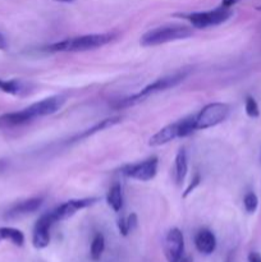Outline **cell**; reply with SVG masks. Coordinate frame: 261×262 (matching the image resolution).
Returning <instances> with one entry per match:
<instances>
[{
  "label": "cell",
  "mask_w": 261,
  "mask_h": 262,
  "mask_svg": "<svg viewBox=\"0 0 261 262\" xmlns=\"http://www.w3.org/2000/svg\"><path fill=\"white\" fill-rule=\"evenodd\" d=\"M55 224L53 216H51L50 211L46 214L41 215L38 220L36 222L35 227H33L32 233V243L33 247L38 248H46L50 243V228Z\"/></svg>",
  "instance_id": "8fae6325"
},
{
  "label": "cell",
  "mask_w": 261,
  "mask_h": 262,
  "mask_svg": "<svg viewBox=\"0 0 261 262\" xmlns=\"http://www.w3.org/2000/svg\"><path fill=\"white\" fill-rule=\"evenodd\" d=\"M54 2H56V3H72V2H74V0H54Z\"/></svg>",
  "instance_id": "f1b7e54d"
},
{
  "label": "cell",
  "mask_w": 261,
  "mask_h": 262,
  "mask_svg": "<svg viewBox=\"0 0 261 262\" xmlns=\"http://www.w3.org/2000/svg\"><path fill=\"white\" fill-rule=\"evenodd\" d=\"M64 102H66V97L63 95H55V96H50L44 100H40V101L25 107V110L27 112L31 120H33L36 118L55 114V113H58L63 107Z\"/></svg>",
  "instance_id": "ba28073f"
},
{
  "label": "cell",
  "mask_w": 261,
  "mask_h": 262,
  "mask_svg": "<svg viewBox=\"0 0 261 262\" xmlns=\"http://www.w3.org/2000/svg\"><path fill=\"white\" fill-rule=\"evenodd\" d=\"M186 77H187L186 72H178V73H174V74H170V76L159 78L156 79V81H154L153 83L143 87V89L141 90L140 92H137V94L130 95V96L124 97V99L117 100L115 102H113L112 106L114 107V109H125V107L135 106V105L145 101L147 97L153 96V95L159 94V92L161 91H165V90L171 89V87H176L177 84L181 83Z\"/></svg>",
  "instance_id": "7a4b0ae2"
},
{
  "label": "cell",
  "mask_w": 261,
  "mask_h": 262,
  "mask_svg": "<svg viewBox=\"0 0 261 262\" xmlns=\"http://www.w3.org/2000/svg\"><path fill=\"white\" fill-rule=\"evenodd\" d=\"M44 204L42 197H32V199L25 200L22 202H18L14 206L10 207L7 212H5V219L7 220H14L19 219V217L30 215L32 212L37 211Z\"/></svg>",
  "instance_id": "7c38bea8"
},
{
  "label": "cell",
  "mask_w": 261,
  "mask_h": 262,
  "mask_svg": "<svg viewBox=\"0 0 261 262\" xmlns=\"http://www.w3.org/2000/svg\"><path fill=\"white\" fill-rule=\"evenodd\" d=\"M193 35L192 28L187 26H163L147 31L141 37L142 46H158L163 43L173 42V41L184 40Z\"/></svg>",
  "instance_id": "277c9868"
},
{
  "label": "cell",
  "mask_w": 261,
  "mask_h": 262,
  "mask_svg": "<svg viewBox=\"0 0 261 262\" xmlns=\"http://www.w3.org/2000/svg\"><path fill=\"white\" fill-rule=\"evenodd\" d=\"M188 171V159H187V151L184 147H181L176 155V163H174V179L177 184L181 186Z\"/></svg>",
  "instance_id": "9a60e30c"
},
{
  "label": "cell",
  "mask_w": 261,
  "mask_h": 262,
  "mask_svg": "<svg viewBox=\"0 0 261 262\" xmlns=\"http://www.w3.org/2000/svg\"><path fill=\"white\" fill-rule=\"evenodd\" d=\"M179 262H193V260H192L191 256H186V257H182Z\"/></svg>",
  "instance_id": "83f0119b"
},
{
  "label": "cell",
  "mask_w": 261,
  "mask_h": 262,
  "mask_svg": "<svg viewBox=\"0 0 261 262\" xmlns=\"http://www.w3.org/2000/svg\"><path fill=\"white\" fill-rule=\"evenodd\" d=\"M123 189L119 183H114L109 188L106 194V202L115 212H119L123 209Z\"/></svg>",
  "instance_id": "e0dca14e"
},
{
  "label": "cell",
  "mask_w": 261,
  "mask_h": 262,
  "mask_svg": "<svg viewBox=\"0 0 261 262\" xmlns=\"http://www.w3.org/2000/svg\"><path fill=\"white\" fill-rule=\"evenodd\" d=\"M99 201V199L96 197H90V199H78V200H69V201L64 202V204L59 205L56 209L51 210L50 214L53 216L54 222H63V220L69 219V217L73 216L76 212H78L79 210H83L86 207L91 206L95 202Z\"/></svg>",
  "instance_id": "9c48e42d"
},
{
  "label": "cell",
  "mask_w": 261,
  "mask_h": 262,
  "mask_svg": "<svg viewBox=\"0 0 261 262\" xmlns=\"http://www.w3.org/2000/svg\"><path fill=\"white\" fill-rule=\"evenodd\" d=\"M240 0H223L222 5L225 8H232L233 5H235Z\"/></svg>",
  "instance_id": "d4e9b609"
},
{
  "label": "cell",
  "mask_w": 261,
  "mask_h": 262,
  "mask_svg": "<svg viewBox=\"0 0 261 262\" xmlns=\"http://www.w3.org/2000/svg\"><path fill=\"white\" fill-rule=\"evenodd\" d=\"M164 252L168 262H179L183 257L184 237L178 228H171L164 241Z\"/></svg>",
  "instance_id": "30bf717a"
},
{
  "label": "cell",
  "mask_w": 261,
  "mask_h": 262,
  "mask_svg": "<svg viewBox=\"0 0 261 262\" xmlns=\"http://www.w3.org/2000/svg\"><path fill=\"white\" fill-rule=\"evenodd\" d=\"M105 250V238L101 233H96L92 239L91 248H90V255L92 261H99Z\"/></svg>",
  "instance_id": "d6986e66"
},
{
  "label": "cell",
  "mask_w": 261,
  "mask_h": 262,
  "mask_svg": "<svg viewBox=\"0 0 261 262\" xmlns=\"http://www.w3.org/2000/svg\"><path fill=\"white\" fill-rule=\"evenodd\" d=\"M8 46V42H7V38L4 37V35L3 33H0V50H5Z\"/></svg>",
  "instance_id": "484cf974"
},
{
  "label": "cell",
  "mask_w": 261,
  "mask_h": 262,
  "mask_svg": "<svg viewBox=\"0 0 261 262\" xmlns=\"http://www.w3.org/2000/svg\"><path fill=\"white\" fill-rule=\"evenodd\" d=\"M200 182H201V177H200V174L197 173L196 176H194V178L192 179V183H189L188 188H187V189H186V192H184L183 197H187V196H188V194L191 193V192L193 191V189L196 188L197 186H199V184H200Z\"/></svg>",
  "instance_id": "603a6c76"
},
{
  "label": "cell",
  "mask_w": 261,
  "mask_h": 262,
  "mask_svg": "<svg viewBox=\"0 0 261 262\" xmlns=\"http://www.w3.org/2000/svg\"><path fill=\"white\" fill-rule=\"evenodd\" d=\"M120 119H122L120 117H112V118H106V119L100 120V122L96 123L94 127L89 128V129H86V130H83L81 135H77L76 137L72 138L71 142H76V141L84 140V138L91 137V136L95 135V133H99V132H101V130L106 129V128H110V127H113V125L118 124V123L120 122Z\"/></svg>",
  "instance_id": "2e32d148"
},
{
  "label": "cell",
  "mask_w": 261,
  "mask_h": 262,
  "mask_svg": "<svg viewBox=\"0 0 261 262\" xmlns=\"http://www.w3.org/2000/svg\"><path fill=\"white\" fill-rule=\"evenodd\" d=\"M256 9H257V10H260V12H261V5H260V7H256Z\"/></svg>",
  "instance_id": "f546056e"
},
{
  "label": "cell",
  "mask_w": 261,
  "mask_h": 262,
  "mask_svg": "<svg viewBox=\"0 0 261 262\" xmlns=\"http://www.w3.org/2000/svg\"><path fill=\"white\" fill-rule=\"evenodd\" d=\"M245 109H246V114H247L250 118H257L258 115H260V110H258L257 102H256V100L253 99L252 96H247V99H246Z\"/></svg>",
  "instance_id": "7402d4cb"
},
{
  "label": "cell",
  "mask_w": 261,
  "mask_h": 262,
  "mask_svg": "<svg viewBox=\"0 0 261 262\" xmlns=\"http://www.w3.org/2000/svg\"><path fill=\"white\" fill-rule=\"evenodd\" d=\"M32 122L25 109L19 112L7 113V114L0 115V129H10V128H17L20 125H25L27 123Z\"/></svg>",
  "instance_id": "5bb4252c"
},
{
  "label": "cell",
  "mask_w": 261,
  "mask_h": 262,
  "mask_svg": "<svg viewBox=\"0 0 261 262\" xmlns=\"http://www.w3.org/2000/svg\"><path fill=\"white\" fill-rule=\"evenodd\" d=\"M136 227H137V215L135 212L128 215L127 217H122L118 220V229H119L120 234L124 237L129 234L132 230H135Z\"/></svg>",
  "instance_id": "ffe728a7"
},
{
  "label": "cell",
  "mask_w": 261,
  "mask_h": 262,
  "mask_svg": "<svg viewBox=\"0 0 261 262\" xmlns=\"http://www.w3.org/2000/svg\"><path fill=\"white\" fill-rule=\"evenodd\" d=\"M194 246L197 251L204 255H211L216 248V238L209 229H202L194 237Z\"/></svg>",
  "instance_id": "4fadbf2b"
},
{
  "label": "cell",
  "mask_w": 261,
  "mask_h": 262,
  "mask_svg": "<svg viewBox=\"0 0 261 262\" xmlns=\"http://www.w3.org/2000/svg\"><path fill=\"white\" fill-rule=\"evenodd\" d=\"M0 241H9L17 247H22L25 245V234L15 228L3 227L0 228Z\"/></svg>",
  "instance_id": "ac0fdd59"
},
{
  "label": "cell",
  "mask_w": 261,
  "mask_h": 262,
  "mask_svg": "<svg viewBox=\"0 0 261 262\" xmlns=\"http://www.w3.org/2000/svg\"><path fill=\"white\" fill-rule=\"evenodd\" d=\"M114 38V33H91L58 41L46 46L45 50L49 53H82L105 46Z\"/></svg>",
  "instance_id": "6da1fadb"
},
{
  "label": "cell",
  "mask_w": 261,
  "mask_h": 262,
  "mask_svg": "<svg viewBox=\"0 0 261 262\" xmlns=\"http://www.w3.org/2000/svg\"><path fill=\"white\" fill-rule=\"evenodd\" d=\"M243 206H245V210L248 214H253L258 206L257 196L253 192H248L245 196V199H243Z\"/></svg>",
  "instance_id": "44dd1931"
},
{
  "label": "cell",
  "mask_w": 261,
  "mask_h": 262,
  "mask_svg": "<svg viewBox=\"0 0 261 262\" xmlns=\"http://www.w3.org/2000/svg\"><path fill=\"white\" fill-rule=\"evenodd\" d=\"M232 14L233 12L230 8H225L220 5L216 9L209 10V12H194L189 13V14H181V17L188 19L192 27L207 28L222 25L225 20L229 19Z\"/></svg>",
  "instance_id": "5b68a950"
},
{
  "label": "cell",
  "mask_w": 261,
  "mask_h": 262,
  "mask_svg": "<svg viewBox=\"0 0 261 262\" xmlns=\"http://www.w3.org/2000/svg\"><path fill=\"white\" fill-rule=\"evenodd\" d=\"M196 129V115H189L183 119L168 124L166 127L161 128L159 132H156L153 137L148 140V145L153 147L163 146L176 138H183L192 135Z\"/></svg>",
  "instance_id": "3957f363"
},
{
  "label": "cell",
  "mask_w": 261,
  "mask_h": 262,
  "mask_svg": "<svg viewBox=\"0 0 261 262\" xmlns=\"http://www.w3.org/2000/svg\"><path fill=\"white\" fill-rule=\"evenodd\" d=\"M230 106L224 102H211L196 114V129H207L220 124L229 117Z\"/></svg>",
  "instance_id": "8992f818"
},
{
  "label": "cell",
  "mask_w": 261,
  "mask_h": 262,
  "mask_svg": "<svg viewBox=\"0 0 261 262\" xmlns=\"http://www.w3.org/2000/svg\"><path fill=\"white\" fill-rule=\"evenodd\" d=\"M248 262H261V255L258 252H251L248 255Z\"/></svg>",
  "instance_id": "cb8c5ba5"
},
{
  "label": "cell",
  "mask_w": 261,
  "mask_h": 262,
  "mask_svg": "<svg viewBox=\"0 0 261 262\" xmlns=\"http://www.w3.org/2000/svg\"><path fill=\"white\" fill-rule=\"evenodd\" d=\"M158 158L153 156V158H148L146 160L140 161V163L124 165L120 169V173L130 179H136V181L140 182H148L155 178L156 173H158Z\"/></svg>",
  "instance_id": "52a82bcc"
},
{
  "label": "cell",
  "mask_w": 261,
  "mask_h": 262,
  "mask_svg": "<svg viewBox=\"0 0 261 262\" xmlns=\"http://www.w3.org/2000/svg\"><path fill=\"white\" fill-rule=\"evenodd\" d=\"M7 165H8V161L7 160H0V173H2L3 170H5Z\"/></svg>",
  "instance_id": "4316f807"
}]
</instances>
